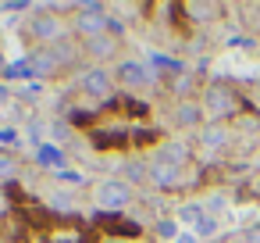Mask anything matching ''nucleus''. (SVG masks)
Here are the masks:
<instances>
[{
    "label": "nucleus",
    "instance_id": "obj_27",
    "mask_svg": "<svg viewBox=\"0 0 260 243\" xmlns=\"http://www.w3.org/2000/svg\"><path fill=\"white\" fill-rule=\"evenodd\" d=\"M50 136H54L57 143H68V140H72V125H68V122H54V125H50Z\"/></svg>",
    "mask_w": 260,
    "mask_h": 243
},
{
    "label": "nucleus",
    "instance_id": "obj_9",
    "mask_svg": "<svg viewBox=\"0 0 260 243\" xmlns=\"http://www.w3.org/2000/svg\"><path fill=\"white\" fill-rule=\"evenodd\" d=\"M157 161L175 165V168H189L192 165V143L189 140H164L157 150Z\"/></svg>",
    "mask_w": 260,
    "mask_h": 243
},
{
    "label": "nucleus",
    "instance_id": "obj_13",
    "mask_svg": "<svg viewBox=\"0 0 260 243\" xmlns=\"http://www.w3.org/2000/svg\"><path fill=\"white\" fill-rule=\"evenodd\" d=\"M150 182L157 190H178L185 182V168H175V165H164V161H153L150 165Z\"/></svg>",
    "mask_w": 260,
    "mask_h": 243
},
{
    "label": "nucleus",
    "instance_id": "obj_16",
    "mask_svg": "<svg viewBox=\"0 0 260 243\" xmlns=\"http://www.w3.org/2000/svg\"><path fill=\"white\" fill-rule=\"evenodd\" d=\"M22 179V161L15 150H0V186H15Z\"/></svg>",
    "mask_w": 260,
    "mask_h": 243
},
{
    "label": "nucleus",
    "instance_id": "obj_1",
    "mask_svg": "<svg viewBox=\"0 0 260 243\" xmlns=\"http://www.w3.org/2000/svg\"><path fill=\"white\" fill-rule=\"evenodd\" d=\"M200 104H203V115L214 122V125H228L235 122L242 111H246V100L239 97V90L224 79H210L200 93Z\"/></svg>",
    "mask_w": 260,
    "mask_h": 243
},
{
    "label": "nucleus",
    "instance_id": "obj_21",
    "mask_svg": "<svg viewBox=\"0 0 260 243\" xmlns=\"http://www.w3.org/2000/svg\"><path fill=\"white\" fill-rule=\"evenodd\" d=\"M153 229H157V236H160L164 243H175V239H178V222H175V218H160Z\"/></svg>",
    "mask_w": 260,
    "mask_h": 243
},
{
    "label": "nucleus",
    "instance_id": "obj_18",
    "mask_svg": "<svg viewBox=\"0 0 260 243\" xmlns=\"http://www.w3.org/2000/svg\"><path fill=\"white\" fill-rule=\"evenodd\" d=\"M132 190L136 186H143V182H150V165H143V161H128L125 165V175H121Z\"/></svg>",
    "mask_w": 260,
    "mask_h": 243
},
{
    "label": "nucleus",
    "instance_id": "obj_2",
    "mask_svg": "<svg viewBox=\"0 0 260 243\" xmlns=\"http://www.w3.org/2000/svg\"><path fill=\"white\" fill-rule=\"evenodd\" d=\"M136 200V190L121 179V175H107L93 186V204L104 211V214H121L128 204Z\"/></svg>",
    "mask_w": 260,
    "mask_h": 243
},
{
    "label": "nucleus",
    "instance_id": "obj_4",
    "mask_svg": "<svg viewBox=\"0 0 260 243\" xmlns=\"http://www.w3.org/2000/svg\"><path fill=\"white\" fill-rule=\"evenodd\" d=\"M118 90V79H114V68H104V65H89L79 72V93L89 97V100H111Z\"/></svg>",
    "mask_w": 260,
    "mask_h": 243
},
{
    "label": "nucleus",
    "instance_id": "obj_24",
    "mask_svg": "<svg viewBox=\"0 0 260 243\" xmlns=\"http://www.w3.org/2000/svg\"><path fill=\"white\" fill-rule=\"evenodd\" d=\"M125 115H132V118H136V115L146 118V115H150V104H146V100H136V97H125Z\"/></svg>",
    "mask_w": 260,
    "mask_h": 243
},
{
    "label": "nucleus",
    "instance_id": "obj_22",
    "mask_svg": "<svg viewBox=\"0 0 260 243\" xmlns=\"http://www.w3.org/2000/svg\"><path fill=\"white\" fill-rule=\"evenodd\" d=\"M4 79H32V65H29V58L8 65V75H4Z\"/></svg>",
    "mask_w": 260,
    "mask_h": 243
},
{
    "label": "nucleus",
    "instance_id": "obj_11",
    "mask_svg": "<svg viewBox=\"0 0 260 243\" xmlns=\"http://www.w3.org/2000/svg\"><path fill=\"white\" fill-rule=\"evenodd\" d=\"M29 65H32V79H54V75L64 68L50 47H36V50L29 54Z\"/></svg>",
    "mask_w": 260,
    "mask_h": 243
},
{
    "label": "nucleus",
    "instance_id": "obj_7",
    "mask_svg": "<svg viewBox=\"0 0 260 243\" xmlns=\"http://www.w3.org/2000/svg\"><path fill=\"white\" fill-rule=\"evenodd\" d=\"M100 225L111 239H139L143 236V222L128 218V214H100Z\"/></svg>",
    "mask_w": 260,
    "mask_h": 243
},
{
    "label": "nucleus",
    "instance_id": "obj_30",
    "mask_svg": "<svg viewBox=\"0 0 260 243\" xmlns=\"http://www.w3.org/2000/svg\"><path fill=\"white\" fill-rule=\"evenodd\" d=\"M175 243H200V239H196V232L189 229V232H178V239H175Z\"/></svg>",
    "mask_w": 260,
    "mask_h": 243
},
{
    "label": "nucleus",
    "instance_id": "obj_6",
    "mask_svg": "<svg viewBox=\"0 0 260 243\" xmlns=\"http://www.w3.org/2000/svg\"><path fill=\"white\" fill-rule=\"evenodd\" d=\"M114 79H118V86H125V90H146V86H157V83H160V75H157L150 65L136 61V58H121V61L114 65Z\"/></svg>",
    "mask_w": 260,
    "mask_h": 243
},
{
    "label": "nucleus",
    "instance_id": "obj_28",
    "mask_svg": "<svg viewBox=\"0 0 260 243\" xmlns=\"http://www.w3.org/2000/svg\"><path fill=\"white\" fill-rule=\"evenodd\" d=\"M11 214V193H8V186H0V218H8Z\"/></svg>",
    "mask_w": 260,
    "mask_h": 243
},
{
    "label": "nucleus",
    "instance_id": "obj_8",
    "mask_svg": "<svg viewBox=\"0 0 260 243\" xmlns=\"http://www.w3.org/2000/svg\"><path fill=\"white\" fill-rule=\"evenodd\" d=\"M203 104L196 100V97H189V100H175V107H171V122H175V129H196L200 132V125H203Z\"/></svg>",
    "mask_w": 260,
    "mask_h": 243
},
{
    "label": "nucleus",
    "instance_id": "obj_17",
    "mask_svg": "<svg viewBox=\"0 0 260 243\" xmlns=\"http://www.w3.org/2000/svg\"><path fill=\"white\" fill-rule=\"evenodd\" d=\"M175 218L196 229V225H200V222L207 218V207H203L200 200H185V204H178V211H175Z\"/></svg>",
    "mask_w": 260,
    "mask_h": 243
},
{
    "label": "nucleus",
    "instance_id": "obj_15",
    "mask_svg": "<svg viewBox=\"0 0 260 243\" xmlns=\"http://www.w3.org/2000/svg\"><path fill=\"white\" fill-rule=\"evenodd\" d=\"M47 211L57 218V214H72L75 211V193L68 190V186H54L50 190V197H47Z\"/></svg>",
    "mask_w": 260,
    "mask_h": 243
},
{
    "label": "nucleus",
    "instance_id": "obj_26",
    "mask_svg": "<svg viewBox=\"0 0 260 243\" xmlns=\"http://www.w3.org/2000/svg\"><path fill=\"white\" fill-rule=\"evenodd\" d=\"M242 100H246V111L260 115V79H256V83H253V86L246 90V97H242Z\"/></svg>",
    "mask_w": 260,
    "mask_h": 243
},
{
    "label": "nucleus",
    "instance_id": "obj_32",
    "mask_svg": "<svg viewBox=\"0 0 260 243\" xmlns=\"http://www.w3.org/2000/svg\"><path fill=\"white\" fill-rule=\"evenodd\" d=\"M8 75V58H4V50H0V79Z\"/></svg>",
    "mask_w": 260,
    "mask_h": 243
},
{
    "label": "nucleus",
    "instance_id": "obj_19",
    "mask_svg": "<svg viewBox=\"0 0 260 243\" xmlns=\"http://www.w3.org/2000/svg\"><path fill=\"white\" fill-rule=\"evenodd\" d=\"M36 157H40V165H47V168H61V165H64V150H61V147H50V143L40 147Z\"/></svg>",
    "mask_w": 260,
    "mask_h": 243
},
{
    "label": "nucleus",
    "instance_id": "obj_35",
    "mask_svg": "<svg viewBox=\"0 0 260 243\" xmlns=\"http://www.w3.org/2000/svg\"><path fill=\"white\" fill-rule=\"evenodd\" d=\"M256 193H260V190H256Z\"/></svg>",
    "mask_w": 260,
    "mask_h": 243
},
{
    "label": "nucleus",
    "instance_id": "obj_23",
    "mask_svg": "<svg viewBox=\"0 0 260 243\" xmlns=\"http://www.w3.org/2000/svg\"><path fill=\"white\" fill-rule=\"evenodd\" d=\"M192 232H196V239H210V236H217V218H214V214H207Z\"/></svg>",
    "mask_w": 260,
    "mask_h": 243
},
{
    "label": "nucleus",
    "instance_id": "obj_29",
    "mask_svg": "<svg viewBox=\"0 0 260 243\" xmlns=\"http://www.w3.org/2000/svg\"><path fill=\"white\" fill-rule=\"evenodd\" d=\"M242 243H260V222H253V225L242 232Z\"/></svg>",
    "mask_w": 260,
    "mask_h": 243
},
{
    "label": "nucleus",
    "instance_id": "obj_20",
    "mask_svg": "<svg viewBox=\"0 0 260 243\" xmlns=\"http://www.w3.org/2000/svg\"><path fill=\"white\" fill-rule=\"evenodd\" d=\"M96 122V111H86V107H72L68 111V125H82V129H89Z\"/></svg>",
    "mask_w": 260,
    "mask_h": 243
},
{
    "label": "nucleus",
    "instance_id": "obj_5",
    "mask_svg": "<svg viewBox=\"0 0 260 243\" xmlns=\"http://www.w3.org/2000/svg\"><path fill=\"white\" fill-rule=\"evenodd\" d=\"M68 22H72V36L82 43L111 36V11H75Z\"/></svg>",
    "mask_w": 260,
    "mask_h": 243
},
{
    "label": "nucleus",
    "instance_id": "obj_34",
    "mask_svg": "<svg viewBox=\"0 0 260 243\" xmlns=\"http://www.w3.org/2000/svg\"><path fill=\"white\" fill-rule=\"evenodd\" d=\"M0 243H4V239H0Z\"/></svg>",
    "mask_w": 260,
    "mask_h": 243
},
{
    "label": "nucleus",
    "instance_id": "obj_25",
    "mask_svg": "<svg viewBox=\"0 0 260 243\" xmlns=\"http://www.w3.org/2000/svg\"><path fill=\"white\" fill-rule=\"evenodd\" d=\"M18 147V129L15 125H0V150H11Z\"/></svg>",
    "mask_w": 260,
    "mask_h": 243
},
{
    "label": "nucleus",
    "instance_id": "obj_33",
    "mask_svg": "<svg viewBox=\"0 0 260 243\" xmlns=\"http://www.w3.org/2000/svg\"><path fill=\"white\" fill-rule=\"evenodd\" d=\"M100 243H136V239H111V236H107V239H100Z\"/></svg>",
    "mask_w": 260,
    "mask_h": 243
},
{
    "label": "nucleus",
    "instance_id": "obj_14",
    "mask_svg": "<svg viewBox=\"0 0 260 243\" xmlns=\"http://www.w3.org/2000/svg\"><path fill=\"white\" fill-rule=\"evenodd\" d=\"M196 143H200V150L214 154V150H224V147L232 143V132H228V125H214V122H210L207 129H200Z\"/></svg>",
    "mask_w": 260,
    "mask_h": 243
},
{
    "label": "nucleus",
    "instance_id": "obj_3",
    "mask_svg": "<svg viewBox=\"0 0 260 243\" xmlns=\"http://www.w3.org/2000/svg\"><path fill=\"white\" fill-rule=\"evenodd\" d=\"M25 33H29L32 43H40V47H54V43H61V40L72 36V22H68V18H57V15H47V11H36V15L29 18Z\"/></svg>",
    "mask_w": 260,
    "mask_h": 243
},
{
    "label": "nucleus",
    "instance_id": "obj_12",
    "mask_svg": "<svg viewBox=\"0 0 260 243\" xmlns=\"http://www.w3.org/2000/svg\"><path fill=\"white\" fill-rule=\"evenodd\" d=\"M182 15L192 29H207L214 22V15H221V4H214V0H196V4H182Z\"/></svg>",
    "mask_w": 260,
    "mask_h": 243
},
{
    "label": "nucleus",
    "instance_id": "obj_10",
    "mask_svg": "<svg viewBox=\"0 0 260 243\" xmlns=\"http://www.w3.org/2000/svg\"><path fill=\"white\" fill-rule=\"evenodd\" d=\"M79 47H82V58H89L93 65H104V68H107V61L118 54L121 40H114V36H100V40H89V43H79Z\"/></svg>",
    "mask_w": 260,
    "mask_h": 243
},
{
    "label": "nucleus",
    "instance_id": "obj_31",
    "mask_svg": "<svg viewBox=\"0 0 260 243\" xmlns=\"http://www.w3.org/2000/svg\"><path fill=\"white\" fill-rule=\"evenodd\" d=\"M8 100H11V90H8L4 83H0V104H8Z\"/></svg>",
    "mask_w": 260,
    "mask_h": 243
}]
</instances>
